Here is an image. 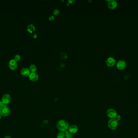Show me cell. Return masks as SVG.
I'll use <instances>...</instances> for the list:
<instances>
[{"mask_svg": "<svg viewBox=\"0 0 138 138\" xmlns=\"http://www.w3.org/2000/svg\"><path fill=\"white\" fill-rule=\"evenodd\" d=\"M116 67L120 70H123L126 67V63L124 60H119L117 63Z\"/></svg>", "mask_w": 138, "mask_h": 138, "instance_id": "obj_4", "label": "cell"}, {"mask_svg": "<svg viewBox=\"0 0 138 138\" xmlns=\"http://www.w3.org/2000/svg\"><path fill=\"white\" fill-rule=\"evenodd\" d=\"M10 113V109L6 105H4L0 107V114L2 116H7Z\"/></svg>", "mask_w": 138, "mask_h": 138, "instance_id": "obj_2", "label": "cell"}, {"mask_svg": "<svg viewBox=\"0 0 138 138\" xmlns=\"http://www.w3.org/2000/svg\"><path fill=\"white\" fill-rule=\"evenodd\" d=\"M57 127L61 132H66L69 128V125L67 121L64 120H60L57 122Z\"/></svg>", "mask_w": 138, "mask_h": 138, "instance_id": "obj_1", "label": "cell"}, {"mask_svg": "<svg viewBox=\"0 0 138 138\" xmlns=\"http://www.w3.org/2000/svg\"><path fill=\"white\" fill-rule=\"evenodd\" d=\"M76 1L75 0H69L68 1V2L69 3H70V4H72V3H74Z\"/></svg>", "mask_w": 138, "mask_h": 138, "instance_id": "obj_21", "label": "cell"}, {"mask_svg": "<svg viewBox=\"0 0 138 138\" xmlns=\"http://www.w3.org/2000/svg\"><path fill=\"white\" fill-rule=\"evenodd\" d=\"M4 138H12L10 136H6V137H5Z\"/></svg>", "mask_w": 138, "mask_h": 138, "instance_id": "obj_24", "label": "cell"}, {"mask_svg": "<svg viewBox=\"0 0 138 138\" xmlns=\"http://www.w3.org/2000/svg\"><path fill=\"white\" fill-rule=\"evenodd\" d=\"M108 7L111 9H115L118 6L117 2L115 0H109L108 1Z\"/></svg>", "mask_w": 138, "mask_h": 138, "instance_id": "obj_6", "label": "cell"}, {"mask_svg": "<svg viewBox=\"0 0 138 138\" xmlns=\"http://www.w3.org/2000/svg\"><path fill=\"white\" fill-rule=\"evenodd\" d=\"M27 30H28V31L30 33H33L35 31V27L33 24H30L28 26Z\"/></svg>", "mask_w": 138, "mask_h": 138, "instance_id": "obj_13", "label": "cell"}, {"mask_svg": "<svg viewBox=\"0 0 138 138\" xmlns=\"http://www.w3.org/2000/svg\"><path fill=\"white\" fill-rule=\"evenodd\" d=\"M60 11L58 9H55L53 11V14L54 15H58L60 14Z\"/></svg>", "mask_w": 138, "mask_h": 138, "instance_id": "obj_18", "label": "cell"}, {"mask_svg": "<svg viewBox=\"0 0 138 138\" xmlns=\"http://www.w3.org/2000/svg\"><path fill=\"white\" fill-rule=\"evenodd\" d=\"M37 37V35L36 34L34 33L33 34V37L34 38H36Z\"/></svg>", "mask_w": 138, "mask_h": 138, "instance_id": "obj_23", "label": "cell"}, {"mask_svg": "<svg viewBox=\"0 0 138 138\" xmlns=\"http://www.w3.org/2000/svg\"><path fill=\"white\" fill-rule=\"evenodd\" d=\"M65 137L66 138H72V134L70 132L67 131L65 133Z\"/></svg>", "mask_w": 138, "mask_h": 138, "instance_id": "obj_15", "label": "cell"}, {"mask_svg": "<svg viewBox=\"0 0 138 138\" xmlns=\"http://www.w3.org/2000/svg\"><path fill=\"white\" fill-rule=\"evenodd\" d=\"M107 115L111 119H114L117 115L116 111L112 109H109L107 111Z\"/></svg>", "mask_w": 138, "mask_h": 138, "instance_id": "obj_5", "label": "cell"}, {"mask_svg": "<svg viewBox=\"0 0 138 138\" xmlns=\"http://www.w3.org/2000/svg\"><path fill=\"white\" fill-rule=\"evenodd\" d=\"M65 138V134L63 132H60L57 134V138Z\"/></svg>", "mask_w": 138, "mask_h": 138, "instance_id": "obj_16", "label": "cell"}, {"mask_svg": "<svg viewBox=\"0 0 138 138\" xmlns=\"http://www.w3.org/2000/svg\"><path fill=\"white\" fill-rule=\"evenodd\" d=\"M1 115L0 114V119H1Z\"/></svg>", "mask_w": 138, "mask_h": 138, "instance_id": "obj_25", "label": "cell"}, {"mask_svg": "<svg viewBox=\"0 0 138 138\" xmlns=\"http://www.w3.org/2000/svg\"><path fill=\"white\" fill-rule=\"evenodd\" d=\"M116 121H120L121 119V117L120 115H117L115 117V118H114Z\"/></svg>", "mask_w": 138, "mask_h": 138, "instance_id": "obj_19", "label": "cell"}, {"mask_svg": "<svg viewBox=\"0 0 138 138\" xmlns=\"http://www.w3.org/2000/svg\"><path fill=\"white\" fill-rule=\"evenodd\" d=\"M54 17L53 15H51L49 17V20L50 21H53L54 20Z\"/></svg>", "mask_w": 138, "mask_h": 138, "instance_id": "obj_20", "label": "cell"}, {"mask_svg": "<svg viewBox=\"0 0 138 138\" xmlns=\"http://www.w3.org/2000/svg\"><path fill=\"white\" fill-rule=\"evenodd\" d=\"M11 100V97L10 95L5 94L2 98L1 101L3 102L5 105H7L10 102Z\"/></svg>", "mask_w": 138, "mask_h": 138, "instance_id": "obj_8", "label": "cell"}, {"mask_svg": "<svg viewBox=\"0 0 138 138\" xmlns=\"http://www.w3.org/2000/svg\"><path fill=\"white\" fill-rule=\"evenodd\" d=\"M109 128L112 130H115L118 126V122L115 119H110L108 123Z\"/></svg>", "mask_w": 138, "mask_h": 138, "instance_id": "obj_3", "label": "cell"}, {"mask_svg": "<svg viewBox=\"0 0 138 138\" xmlns=\"http://www.w3.org/2000/svg\"><path fill=\"white\" fill-rule=\"evenodd\" d=\"M29 69L31 73H36L37 70L36 66L34 64H32L30 66Z\"/></svg>", "mask_w": 138, "mask_h": 138, "instance_id": "obj_14", "label": "cell"}, {"mask_svg": "<svg viewBox=\"0 0 138 138\" xmlns=\"http://www.w3.org/2000/svg\"><path fill=\"white\" fill-rule=\"evenodd\" d=\"M21 74L24 77L29 76L30 73V69L27 68H24L21 70Z\"/></svg>", "mask_w": 138, "mask_h": 138, "instance_id": "obj_11", "label": "cell"}, {"mask_svg": "<svg viewBox=\"0 0 138 138\" xmlns=\"http://www.w3.org/2000/svg\"><path fill=\"white\" fill-rule=\"evenodd\" d=\"M29 78L31 81L34 82L38 80L39 76L36 73H31L29 75Z\"/></svg>", "mask_w": 138, "mask_h": 138, "instance_id": "obj_10", "label": "cell"}, {"mask_svg": "<svg viewBox=\"0 0 138 138\" xmlns=\"http://www.w3.org/2000/svg\"><path fill=\"white\" fill-rule=\"evenodd\" d=\"M14 58L15 60H16V61H18L21 59V56L20 55L16 54V55H15Z\"/></svg>", "mask_w": 138, "mask_h": 138, "instance_id": "obj_17", "label": "cell"}, {"mask_svg": "<svg viewBox=\"0 0 138 138\" xmlns=\"http://www.w3.org/2000/svg\"><path fill=\"white\" fill-rule=\"evenodd\" d=\"M69 132L71 133H75L78 131V128L76 125H72L69 128Z\"/></svg>", "mask_w": 138, "mask_h": 138, "instance_id": "obj_12", "label": "cell"}, {"mask_svg": "<svg viewBox=\"0 0 138 138\" xmlns=\"http://www.w3.org/2000/svg\"><path fill=\"white\" fill-rule=\"evenodd\" d=\"M5 105V104L3 103V102L2 101H0V107H1L2 106H3V105Z\"/></svg>", "mask_w": 138, "mask_h": 138, "instance_id": "obj_22", "label": "cell"}, {"mask_svg": "<svg viewBox=\"0 0 138 138\" xmlns=\"http://www.w3.org/2000/svg\"><path fill=\"white\" fill-rule=\"evenodd\" d=\"M116 63V60L113 57H109L106 60V64L108 67H112L114 66Z\"/></svg>", "mask_w": 138, "mask_h": 138, "instance_id": "obj_7", "label": "cell"}, {"mask_svg": "<svg viewBox=\"0 0 138 138\" xmlns=\"http://www.w3.org/2000/svg\"><path fill=\"white\" fill-rule=\"evenodd\" d=\"M9 66L10 69L13 70L16 69L18 67V63L17 61L15 60L14 59H12L9 61Z\"/></svg>", "mask_w": 138, "mask_h": 138, "instance_id": "obj_9", "label": "cell"}]
</instances>
